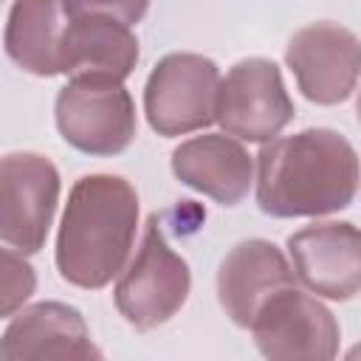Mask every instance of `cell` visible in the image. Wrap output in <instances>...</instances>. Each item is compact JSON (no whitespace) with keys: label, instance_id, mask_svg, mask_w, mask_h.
<instances>
[{"label":"cell","instance_id":"1","mask_svg":"<svg viewBox=\"0 0 361 361\" xmlns=\"http://www.w3.org/2000/svg\"><path fill=\"white\" fill-rule=\"evenodd\" d=\"M254 183L257 206L271 217H324L353 203L361 161L341 133L307 127L262 144Z\"/></svg>","mask_w":361,"mask_h":361},{"label":"cell","instance_id":"2","mask_svg":"<svg viewBox=\"0 0 361 361\" xmlns=\"http://www.w3.org/2000/svg\"><path fill=\"white\" fill-rule=\"evenodd\" d=\"M138 228V192L121 175H82L56 231V271L68 285L99 290L127 268Z\"/></svg>","mask_w":361,"mask_h":361},{"label":"cell","instance_id":"3","mask_svg":"<svg viewBox=\"0 0 361 361\" xmlns=\"http://www.w3.org/2000/svg\"><path fill=\"white\" fill-rule=\"evenodd\" d=\"M59 135L79 152L113 158L135 138V102L121 79L76 73L54 102Z\"/></svg>","mask_w":361,"mask_h":361},{"label":"cell","instance_id":"4","mask_svg":"<svg viewBox=\"0 0 361 361\" xmlns=\"http://www.w3.org/2000/svg\"><path fill=\"white\" fill-rule=\"evenodd\" d=\"M189 288L192 274L186 259L169 248L158 214H149L141 245L113 288L118 313L138 333L155 330L186 305Z\"/></svg>","mask_w":361,"mask_h":361},{"label":"cell","instance_id":"5","mask_svg":"<svg viewBox=\"0 0 361 361\" xmlns=\"http://www.w3.org/2000/svg\"><path fill=\"white\" fill-rule=\"evenodd\" d=\"M220 71L203 54L175 51L158 59L144 87V113L149 127L164 135H186L214 121Z\"/></svg>","mask_w":361,"mask_h":361},{"label":"cell","instance_id":"6","mask_svg":"<svg viewBox=\"0 0 361 361\" xmlns=\"http://www.w3.org/2000/svg\"><path fill=\"white\" fill-rule=\"evenodd\" d=\"M293 99L271 59H240L220 79L214 121L226 135L248 144H268L293 121Z\"/></svg>","mask_w":361,"mask_h":361},{"label":"cell","instance_id":"7","mask_svg":"<svg viewBox=\"0 0 361 361\" xmlns=\"http://www.w3.org/2000/svg\"><path fill=\"white\" fill-rule=\"evenodd\" d=\"M248 330L254 336L257 350L265 358L327 361L338 355L341 330L336 316L316 296L305 293L296 285L271 293L259 305Z\"/></svg>","mask_w":361,"mask_h":361},{"label":"cell","instance_id":"8","mask_svg":"<svg viewBox=\"0 0 361 361\" xmlns=\"http://www.w3.org/2000/svg\"><path fill=\"white\" fill-rule=\"evenodd\" d=\"M3 217L0 237L20 254H37L45 245L59 203V172L39 152H8L0 164Z\"/></svg>","mask_w":361,"mask_h":361},{"label":"cell","instance_id":"9","mask_svg":"<svg viewBox=\"0 0 361 361\" xmlns=\"http://www.w3.org/2000/svg\"><path fill=\"white\" fill-rule=\"evenodd\" d=\"M285 62L305 99L341 104L361 79V39L338 23H310L290 37Z\"/></svg>","mask_w":361,"mask_h":361},{"label":"cell","instance_id":"10","mask_svg":"<svg viewBox=\"0 0 361 361\" xmlns=\"http://www.w3.org/2000/svg\"><path fill=\"white\" fill-rule=\"evenodd\" d=\"M288 257L310 293L333 302L361 293V228L355 223H310L288 237Z\"/></svg>","mask_w":361,"mask_h":361},{"label":"cell","instance_id":"11","mask_svg":"<svg viewBox=\"0 0 361 361\" xmlns=\"http://www.w3.org/2000/svg\"><path fill=\"white\" fill-rule=\"evenodd\" d=\"M3 361H87L102 358L85 316L65 302H37L11 316L3 341Z\"/></svg>","mask_w":361,"mask_h":361},{"label":"cell","instance_id":"12","mask_svg":"<svg viewBox=\"0 0 361 361\" xmlns=\"http://www.w3.org/2000/svg\"><path fill=\"white\" fill-rule=\"evenodd\" d=\"M296 271L271 240L237 243L217 268V299L237 327H251L259 305L279 288L296 285Z\"/></svg>","mask_w":361,"mask_h":361},{"label":"cell","instance_id":"13","mask_svg":"<svg viewBox=\"0 0 361 361\" xmlns=\"http://www.w3.org/2000/svg\"><path fill=\"white\" fill-rule=\"evenodd\" d=\"M172 175L220 206H237L254 183V161L240 138L203 133L172 149Z\"/></svg>","mask_w":361,"mask_h":361},{"label":"cell","instance_id":"14","mask_svg":"<svg viewBox=\"0 0 361 361\" xmlns=\"http://www.w3.org/2000/svg\"><path fill=\"white\" fill-rule=\"evenodd\" d=\"M138 65L133 25L107 14L68 17L59 37V73H104L127 79Z\"/></svg>","mask_w":361,"mask_h":361},{"label":"cell","instance_id":"15","mask_svg":"<svg viewBox=\"0 0 361 361\" xmlns=\"http://www.w3.org/2000/svg\"><path fill=\"white\" fill-rule=\"evenodd\" d=\"M62 0H14L6 23L8 59L34 76L59 73V23Z\"/></svg>","mask_w":361,"mask_h":361},{"label":"cell","instance_id":"16","mask_svg":"<svg viewBox=\"0 0 361 361\" xmlns=\"http://www.w3.org/2000/svg\"><path fill=\"white\" fill-rule=\"evenodd\" d=\"M0 262H3V305H0V313L6 319H11L17 310H23L25 299L34 293L37 274L28 265L25 254H20V251H14L8 245L3 248Z\"/></svg>","mask_w":361,"mask_h":361},{"label":"cell","instance_id":"17","mask_svg":"<svg viewBox=\"0 0 361 361\" xmlns=\"http://www.w3.org/2000/svg\"><path fill=\"white\" fill-rule=\"evenodd\" d=\"M347 358H361V347H353V350L347 353Z\"/></svg>","mask_w":361,"mask_h":361},{"label":"cell","instance_id":"18","mask_svg":"<svg viewBox=\"0 0 361 361\" xmlns=\"http://www.w3.org/2000/svg\"><path fill=\"white\" fill-rule=\"evenodd\" d=\"M355 113H358V124H361V96H358V104H355Z\"/></svg>","mask_w":361,"mask_h":361}]
</instances>
